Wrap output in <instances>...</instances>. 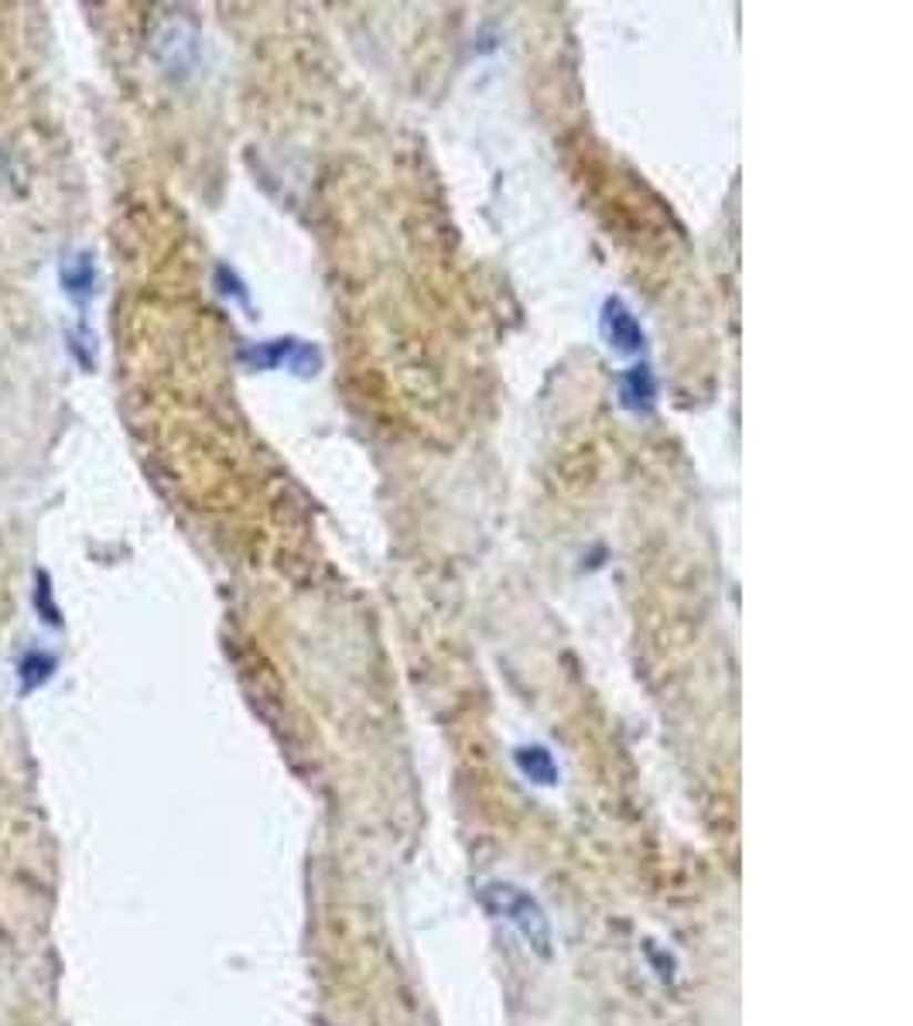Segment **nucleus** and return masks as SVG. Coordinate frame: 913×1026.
<instances>
[{
    "label": "nucleus",
    "instance_id": "nucleus-1",
    "mask_svg": "<svg viewBox=\"0 0 913 1026\" xmlns=\"http://www.w3.org/2000/svg\"><path fill=\"white\" fill-rule=\"evenodd\" d=\"M486 903L493 906V911L503 921H510L513 927L524 934V941L531 944L537 955H544V958L551 955V924H547V917H544V911L537 906L534 896H527L517 886H490L486 890Z\"/></svg>",
    "mask_w": 913,
    "mask_h": 1026
},
{
    "label": "nucleus",
    "instance_id": "nucleus-2",
    "mask_svg": "<svg viewBox=\"0 0 913 1026\" xmlns=\"http://www.w3.org/2000/svg\"><path fill=\"white\" fill-rule=\"evenodd\" d=\"M603 329H606L609 346L619 349V352H640V349H644V329H640V322L626 311L623 301H606Z\"/></svg>",
    "mask_w": 913,
    "mask_h": 1026
},
{
    "label": "nucleus",
    "instance_id": "nucleus-3",
    "mask_svg": "<svg viewBox=\"0 0 913 1026\" xmlns=\"http://www.w3.org/2000/svg\"><path fill=\"white\" fill-rule=\"evenodd\" d=\"M62 288L65 295L79 305L86 308L93 291H96V267H93V257L90 254H75L72 260L62 264Z\"/></svg>",
    "mask_w": 913,
    "mask_h": 1026
},
{
    "label": "nucleus",
    "instance_id": "nucleus-4",
    "mask_svg": "<svg viewBox=\"0 0 913 1026\" xmlns=\"http://www.w3.org/2000/svg\"><path fill=\"white\" fill-rule=\"evenodd\" d=\"M55 667H59V660H55L49 650H28V654L21 657V664H18L21 695H31V691H38L42 685H49L52 675H55Z\"/></svg>",
    "mask_w": 913,
    "mask_h": 1026
},
{
    "label": "nucleus",
    "instance_id": "nucleus-5",
    "mask_svg": "<svg viewBox=\"0 0 913 1026\" xmlns=\"http://www.w3.org/2000/svg\"><path fill=\"white\" fill-rule=\"evenodd\" d=\"M517 767L524 770V777H531L534 783H558V763L547 753L544 746H521L517 749Z\"/></svg>",
    "mask_w": 913,
    "mask_h": 1026
},
{
    "label": "nucleus",
    "instance_id": "nucleus-6",
    "mask_svg": "<svg viewBox=\"0 0 913 1026\" xmlns=\"http://www.w3.org/2000/svg\"><path fill=\"white\" fill-rule=\"evenodd\" d=\"M623 404L633 411H647L654 404V377L647 367H637L623 377Z\"/></svg>",
    "mask_w": 913,
    "mask_h": 1026
},
{
    "label": "nucleus",
    "instance_id": "nucleus-7",
    "mask_svg": "<svg viewBox=\"0 0 913 1026\" xmlns=\"http://www.w3.org/2000/svg\"><path fill=\"white\" fill-rule=\"evenodd\" d=\"M34 606H38V616H42L49 626H62V609H59V603L52 599V578H49L45 572H38Z\"/></svg>",
    "mask_w": 913,
    "mask_h": 1026
}]
</instances>
